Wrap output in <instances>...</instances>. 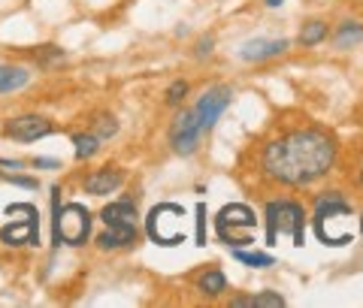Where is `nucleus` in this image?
Returning <instances> with one entry per match:
<instances>
[{
	"label": "nucleus",
	"mask_w": 363,
	"mask_h": 308,
	"mask_svg": "<svg viewBox=\"0 0 363 308\" xmlns=\"http://www.w3.org/2000/svg\"><path fill=\"white\" fill-rule=\"evenodd\" d=\"M336 161V145L321 130H294L269 142L264 152V169L281 185H312L330 173Z\"/></svg>",
	"instance_id": "obj_1"
},
{
	"label": "nucleus",
	"mask_w": 363,
	"mask_h": 308,
	"mask_svg": "<svg viewBox=\"0 0 363 308\" xmlns=\"http://www.w3.org/2000/svg\"><path fill=\"white\" fill-rule=\"evenodd\" d=\"M230 100H233V91L227 88V85H215V88H209L206 94L197 100V106L191 109V115H194L197 127H200L203 133L212 130V127H215V121H218V118L224 115V109L230 106Z\"/></svg>",
	"instance_id": "obj_7"
},
{
	"label": "nucleus",
	"mask_w": 363,
	"mask_h": 308,
	"mask_svg": "<svg viewBox=\"0 0 363 308\" xmlns=\"http://www.w3.org/2000/svg\"><path fill=\"white\" fill-rule=\"evenodd\" d=\"M94 133L100 136V142H104V139H112V136L118 133V121L112 118V115H97V121H94Z\"/></svg>",
	"instance_id": "obj_21"
},
{
	"label": "nucleus",
	"mask_w": 363,
	"mask_h": 308,
	"mask_svg": "<svg viewBox=\"0 0 363 308\" xmlns=\"http://www.w3.org/2000/svg\"><path fill=\"white\" fill-rule=\"evenodd\" d=\"M267 233H269V245H276L279 236H291L294 245L303 248L306 245V212L300 203L294 200H279L267 205Z\"/></svg>",
	"instance_id": "obj_3"
},
{
	"label": "nucleus",
	"mask_w": 363,
	"mask_h": 308,
	"mask_svg": "<svg viewBox=\"0 0 363 308\" xmlns=\"http://www.w3.org/2000/svg\"><path fill=\"white\" fill-rule=\"evenodd\" d=\"M324 37H327L324 21H309V25H303V30H300V42L303 45H315V42H321Z\"/></svg>",
	"instance_id": "obj_20"
},
{
	"label": "nucleus",
	"mask_w": 363,
	"mask_h": 308,
	"mask_svg": "<svg viewBox=\"0 0 363 308\" xmlns=\"http://www.w3.org/2000/svg\"><path fill=\"white\" fill-rule=\"evenodd\" d=\"M209 52H212V40H209V37L200 40V42H197V58H206Z\"/></svg>",
	"instance_id": "obj_28"
},
{
	"label": "nucleus",
	"mask_w": 363,
	"mask_h": 308,
	"mask_svg": "<svg viewBox=\"0 0 363 308\" xmlns=\"http://www.w3.org/2000/svg\"><path fill=\"white\" fill-rule=\"evenodd\" d=\"M30 82V73L25 67H13V64H0V94H13L21 91Z\"/></svg>",
	"instance_id": "obj_14"
},
{
	"label": "nucleus",
	"mask_w": 363,
	"mask_h": 308,
	"mask_svg": "<svg viewBox=\"0 0 363 308\" xmlns=\"http://www.w3.org/2000/svg\"><path fill=\"white\" fill-rule=\"evenodd\" d=\"M267 6H272V9H276V6H281V0H267Z\"/></svg>",
	"instance_id": "obj_30"
},
{
	"label": "nucleus",
	"mask_w": 363,
	"mask_h": 308,
	"mask_svg": "<svg viewBox=\"0 0 363 308\" xmlns=\"http://www.w3.org/2000/svg\"><path fill=\"white\" fill-rule=\"evenodd\" d=\"M58 190L52 188L55 193V245H85L88 233H91V212L79 203H67L64 209L58 205Z\"/></svg>",
	"instance_id": "obj_4"
},
{
	"label": "nucleus",
	"mask_w": 363,
	"mask_h": 308,
	"mask_svg": "<svg viewBox=\"0 0 363 308\" xmlns=\"http://www.w3.org/2000/svg\"><path fill=\"white\" fill-rule=\"evenodd\" d=\"M360 233H363V218H360Z\"/></svg>",
	"instance_id": "obj_32"
},
{
	"label": "nucleus",
	"mask_w": 363,
	"mask_h": 308,
	"mask_svg": "<svg viewBox=\"0 0 363 308\" xmlns=\"http://www.w3.org/2000/svg\"><path fill=\"white\" fill-rule=\"evenodd\" d=\"M315 233L324 245H348L354 242V212L351 205L342 200V193L330 190L327 197L318 200V209H315Z\"/></svg>",
	"instance_id": "obj_2"
},
{
	"label": "nucleus",
	"mask_w": 363,
	"mask_h": 308,
	"mask_svg": "<svg viewBox=\"0 0 363 308\" xmlns=\"http://www.w3.org/2000/svg\"><path fill=\"white\" fill-rule=\"evenodd\" d=\"M200 290L206 293V296H218L227 290V278L221 275L218 269H209V272H203L200 275Z\"/></svg>",
	"instance_id": "obj_18"
},
{
	"label": "nucleus",
	"mask_w": 363,
	"mask_h": 308,
	"mask_svg": "<svg viewBox=\"0 0 363 308\" xmlns=\"http://www.w3.org/2000/svg\"><path fill=\"white\" fill-rule=\"evenodd\" d=\"M288 49V40H248L242 42L240 49V58L242 61H267V58H276Z\"/></svg>",
	"instance_id": "obj_12"
},
{
	"label": "nucleus",
	"mask_w": 363,
	"mask_h": 308,
	"mask_svg": "<svg viewBox=\"0 0 363 308\" xmlns=\"http://www.w3.org/2000/svg\"><path fill=\"white\" fill-rule=\"evenodd\" d=\"M33 166H37V169H61V164L58 161H49V157H37Z\"/></svg>",
	"instance_id": "obj_26"
},
{
	"label": "nucleus",
	"mask_w": 363,
	"mask_h": 308,
	"mask_svg": "<svg viewBox=\"0 0 363 308\" xmlns=\"http://www.w3.org/2000/svg\"><path fill=\"white\" fill-rule=\"evenodd\" d=\"M185 94H188V82L185 79H176V82L167 88V103L169 106H179V103L185 100Z\"/></svg>",
	"instance_id": "obj_22"
},
{
	"label": "nucleus",
	"mask_w": 363,
	"mask_h": 308,
	"mask_svg": "<svg viewBox=\"0 0 363 308\" xmlns=\"http://www.w3.org/2000/svg\"><path fill=\"white\" fill-rule=\"evenodd\" d=\"M252 302L257 308H281V305H285V296H279V293H257V296H252Z\"/></svg>",
	"instance_id": "obj_23"
},
{
	"label": "nucleus",
	"mask_w": 363,
	"mask_h": 308,
	"mask_svg": "<svg viewBox=\"0 0 363 308\" xmlns=\"http://www.w3.org/2000/svg\"><path fill=\"white\" fill-rule=\"evenodd\" d=\"M136 242V230H109L97 239V245L104 248V251H116V248H128V245H133Z\"/></svg>",
	"instance_id": "obj_15"
},
{
	"label": "nucleus",
	"mask_w": 363,
	"mask_h": 308,
	"mask_svg": "<svg viewBox=\"0 0 363 308\" xmlns=\"http://www.w3.org/2000/svg\"><path fill=\"white\" fill-rule=\"evenodd\" d=\"M4 181H13V185H21V188H37V181L25 176H4Z\"/></svg>",
	"instance_id": "obj_25"
},
{
	"label": "nucleus",
	"mask_w": 363,
	"mask_h": 308,
	"mask_svg": "<svg viewBox=\"0 0 363 308\" xmlns=\"http://www.w3.org/2000/svg\"><path fill=\"white\" fill-rule=\"evenodd\" d=\"M185 209L176 203H161L155 205V209L149 212V218H145V230H149V239L164 248H173L179 242H185Z\"/></svg>",
	"instance_id": "obj_5"
},
{
	"label": "nucleus",
	"mask_w": 363,
	"mask_h": 308,
	"mask_svg": "<svg viewBox=\"0 0 363 308\" xmlns=\"http://www.w3.org/2000/svg\"><path fill=\"white\" fill-rule=\"evenodd\" d=\"M55 127L49 118L43 115H16L4 121V136L13 142H37V139H45Z\"/></svg>",
	"instance_id": "obj_8"
},
{
	"label": "nucleus",
	"mask_w": 363,
	"mask_h": 308,
	"mask_svg": "<svg viewBox=\"0 0 363 308\" xmlns=\"http://www.w3.org/2000/svg\"><path fill=\"white\" fill-rule=\"evenodd\" d=\"M124 185V173L116 166H104V169H94L88 178H85V190L91 197H106V193H116Z\"/></svg>",
	"instance_id": "obj_10"
},
{
	"label": "nucleus",
	"mask_w": 363,
	"mask_h": 308,
	"mask_svg": "<svg viewBox=\"0 0 363 308\" xmlns=\"http://www.w3.org/2000/svg\"><path fill=\"white\" fill-rule=\"evenodd\" d=\"M0 166H6V169H21L25 164H21V161H4V157H0Z\"/></svg>",
	"instance_id": "obj_29"
},
{
	"label": "nucleus",
	"mask_w": 363,
	"mask_h": 308,
	"mask_svg": "<svg viewBox=\"0 0 363 308\" xmlns=\"http://www.w3.org/2000/svg\"><path fill=\"white\" fill-rule=\"evenodd\" d=\"M230 305H233V308H255L252 296H233V300H230Z\"/></svg>",
	"instance_id": "obj_27"
},
{
	"label": "nucleus",
	"mask_w": 363,
	"mask_h": 308,
	"mask_svg": "<svg viewBox=\"0 0 363 308\" xmlns=\"http://www.w3.org/2000/svg\"><path fill=\"white\" fill-rule=\"evenodd\" d=\"M363 42V25L357 21H345L339 25V33H336V49H354V45Z\"/></svg>",
	"instance_id": "obj_17"
},
{
	"label": "nucleus",
	"mask_w": 363,
	"mask_h": 308,
	"mask_svg": "<svg viewBox=\"0 0 363 308\" xmlns=\"http://www.w3.org/2000/svg\"><path fill=\"white\" fill-rule=\"evenodd\" d=\"M73 152L79 161H91L100 152V136L97 133H76L73 136Z\"/></svg>",
	"instance_id": "obj_16"
},
{
	"label": "nucleus",
	"mask_w": 363,
	"mask_h": 308,
	"mask_svg": "<svg viewBox=\"0 0 363 308\" xmlns=\"http://www.w3.org/2000/svg\"><path fill=\"white\" fill-rule=\"evenodd\" d=\"M197 245H206V203L197 205Z\"/></svg>",
	"instance_id": "obj_24"
},
{
	"label": "nucleus",
	"mask_w": 363,
	"mask_h": 308,
	"mask_svg": "<svg viewBox=\"0 0 363 308\" xmlns=\"http://www.w3.org/2000/svg\"><path fill=\"white\" fill-rule=\"evenodd\" d=\"M200 136H203V130L197 127L191 109L179 112L176 121H173V127H169V145H173V152L176 154H194L197 145H200Z\"/></svg>",
	"instance_id": "obj_9"
},
{
	"label": "nucleus",
	"mask_w": 363,
	"mask_h": 308,
	"mask_svg": "<svg viewBox=\"0 0 363 308\" xmlns=\"http://www.w3.org/2000/svg\"><path fill=\"white\" fill-rule=\"evenodd\" d=\"M255 212L248 209V205L242 203H230V205H224V209L218 212V218H215V230H218V239L227 245H236V248H242L252 242V236H255Z\"/></svg>",
	"instance_id": "obj_6"
},
{
	"label": "nucleus",
	"mask_w": 363,
	"mask_h": 308,
	"mask_svg": "<svg viewBox=\"0 0 363 308\" xmlns=\"http://www.w3.org/2000/svg\"><path fill=\"white\" fill-rule=\"evenodd\" d=\"M104 221L112 230H136V205L130 200H118V203H109L104 209Z\"/></svg>",
	"instance_id": "obj_11"
},
{
	"label": "nucleus",
	"mask_w": 363,
	"mask_h": 308,
	"mask_svg": "<svg viewBox=\"0 0 363 308\" xmlns=\"http://www.w3.org/2000/svg\"><path fill=\"white\" fill-rule=\"evenodd\" d=\"M233 257L240 260V263H245V266H255V269L272 266V254H264V251H242V248H236Z\"/></svg>",
	"instance_id": "obj_19"
},
{
	"label": "nucleus",
	"mask_w": 363,
	"mask_h": 308,
	"mask_svg": "<svg viewBox=\"0 0 363 308\" xmlns=\"http://www.w3.org/2000/svg\"><path fill=\"white\" fill-rule=\"evenodd\" d=\"M360 185H363V169H360Z\"/></svg>",
	"instance_id": "obj_31"
},
{
	"label": "nucleus",
	"mask_w": 363,
	"mask_h": 308,
	"mask_svg": "<svg viewBox=\"0 0 363 308\" xmlns=\"http://www.w3.org/2000/svg\"><path fill=\"white\" fill-rule=\"evenodd\" d=\"M0 239L6 245H25V242H37V215L25 218V224H6L0 230Z\"/></svg>",
	"instance_id": "obj_13"
},
{
	"label": "nucleus",
	"mask_w": 363,
	"mask_h": 308,
	"mask_svg": "<svg viewBox=\"0 0 363 308\" xmlns=\"http://www.w3.org/2000/svg\"><path fill=\"white\" fill-rule=\"evenodd\" d=\"M0 178H4V176H0Z\"/></svg>",
	"instance_id": "obj_33"
}]
</instances>
